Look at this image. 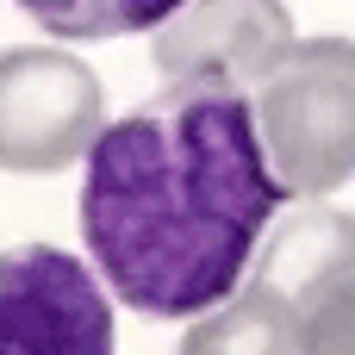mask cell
<instances>
[{"label": "cell", "mask_w": 355, "mask_h": 355, "mask_svg": "<svg viewBox=\"0 0 355 355\" xmlns=\"http://www.w3.org/2000/svg\"><path fill=\"white\" fill-rule=\"evenodd\" d=\"M187 0H19L25 19H37L50 37L69 44H100V37H131V31H156L181 12Z\"/></svg>", "instance_id": "cell-8"}, {"label": "cell", "mask_w": 355, "mask_h": 355, "mask_svg": "<svg viewBox=\"0 0 355 355\" xmlns=\"http://www.w3.org/2000/svg\"><path fill=\"white\" fill-rule=\"evenodd\" d=\"M106 131L100 75L50 44L0 50V168L6 175H62L87 162Z\"/></svg>", "instance_id": "cell-3"}, {"label": "cell", "mask_w": 355, "mask_h": 355, "mask_svg": "<svg viewBox=\"0 0 355 355\" xmlns=\"http://www.w3.org/2000/svg\"><path fill=\"white\" fill-rule=\"evenodd\" d=\"M293 12L281 0H187L150 31L162 81H218L256 94L293 50Z\"/></svg>", "instance_id": "cell-6"}, {"label": "cell", "mask_w": 355, "mask_h": 355, "mask_svg": "<svg viewBox=\"0 0 355 355\" xmlns=\"http://www.w3.org/2000/svg\"><path fill=\"white\" fill-rule=\"evenodd\" d=\"M287 200L256 125V94L168 81L94 137L81 243L119 306L193 324L243 287Z\"/></svg>", "instance_id": "cell-1"}, {"label": "cell", "mask_w": 355, "mask_h": 355, "mask_svg": "<svg viewBox=\"0 0 355 355\" xmlns=\"http://www.w3.org/2000/svg\"><path fill=\"white\" fill-rule=\"evenodd\" d=\"M106 281L50 243L0 250V355H112Z\"/></svg>", "instance_id": "cell-4"}, {"label": "cell", "mask_w": 355, "mask_h": 355, "mask_svg": "<svg viewBox=\"0 0 355 355\" xmlns=\"http://www.w3.org/2000/svg\"><path fill=\"white\" fill-rule=\"evenodd\" d=\"M256 281L287 300L293 355H355V212L312 206L287 218Z\"/></svg>", "instance_id": "cell-5"}, {"label": "cell", "mask_w": 355, "mask_h": 355, "mask_svg": "<svg viewBox=\"0 0 355 355\" xmlns=\"http://www.w3.org/2000/svg\"><path fill=\"white\" fill-rule=\"evenodd\" d=\"M256 125L275 175L300 200L355 181V37H306L256 87Z\"/></svg>", "instance_id": "cell-2"}, {"label": "cell", "mask_w": 355, "mask_h": 355, "mask_svg": "<svg viewBox=\"0 0 355 355\" xmlns=\"http://www.w3.org/2000/svg\"><path fill=\"white\" fill-rule=\"evenodd\" d=\"M181 355H293V318L287 300L250 275V287H237L218 312L187 324Z\"/></svg>", "instance_id": "cell-7"}]
</instances>
